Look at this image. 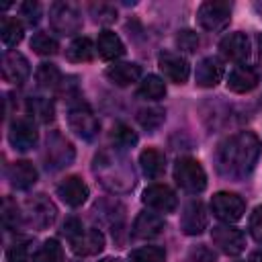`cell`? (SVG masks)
I'll return each instance as SVG.
<instances>
[{"label":"cell","mask_w":262,"mask_h":262,"mask_svg":"<svg viewBox=\"0 0 262 262\" xmlns=\"http://www.w3.org/2000/svg\"><path fill=\"white\" fill-rule=\"evenodd\" d=\"M209 225V213H207V207L201 203V201H190L184 211H182V217H180V229L186 233V235H199L207 229Z\"/></svg>","instance_id":"4fadbf2b"},{"label":"cell","mask_w":262,"mask_h":262,"mask_svg":"<svg viewBox=\"0 0 262 262\" xmlns=\"http://www.w3.org/2000/svg\"><path fill=\"white\" fill-rule=\"evenodd\" d=\"M31 258V244L16 242L6 250V262H29Z\"/></svg>","instance_id":"d590c367"},{"label":"cell","mask_w":262,"mask_h":262,"mask_svg":"<svg viewBox=\"0 0 262 262\" xmlns=\"http://www.w3.org/2000/svg\"><path fill=\"white\" fill-rule=\"evenodd\" d=\"M199 43H201V41H199V35H196L194 31L184 29V31H180V33L176 35V45H178V49H180V51L192 53V51H196Z\"/></svg>","instance_id":"8d00e7d4"},{"label":"cell","mask_w":262,"mask_h":262,"mask_svg":"<svg viewBox=\"0 0 262 262\" xmlns=\"http://www.w3.org/2000/svg\"><path fill=\"white\" fill-rule=\"evenodd\" d=\"M223 74H225L223 61L219 57L211 55V57H205V59L199 61L196 72H194V82L201 88H213V86H217L221 82Z\"/></svg>","instance_id":"9a60e30c"},{"label":"cell","mask_w":262,"mask_h":262,"mask_svg":"<svg viewBox=\"0 0 262 262\" xmlns=\"http://www.w3.org/2000/svg\"><path fill=\"white\" fill-rule=\"evenodd\" d=\"M260 154H262V145L258 135L252 131H239L221 143L217 156L219 170L225 176L244 178L256 168Z\"/></svg>","instance_id":"6da1fadb"},{"label":"cell","mask_w":262,"mask_h":262,"mask_svg":"<svg viewBox=\"0 0 262 262\" xmlns=\"http://www.w3.org/2000/svg\"><path fill=\"white\" fill-rule=\"evenodd\" d=\"M63 260V250L57 239H45L39 250L33 254V262H61Z\"/></svg>","instance_id":"f546056e"},{"label":"cell","mask_w":262,"mask_h":262,"mask_svg":"<svg viewBox=\"0 0 262 262\" xmlns=\"http://www.w3.org/2000/svg\"><path fill=\"white\" fill-rule=\"evenodd\" d=\"M27 108H29V113H31L39 123H49V121H53L55 108H53V102H51L49 98L33 96V98H29Z\"/></svg>","instance_id":"83f0119b"},{"label":"cell","mask_w":262,"mask_h":262,"mask_svg":"<svg viewBox=\"0 0 262 262\" xmlns=\"http://www.w3.org/2000/svg\"><path fill=\"white\" fill-rule=\"evenodd\" d=\"M166 252L160 246H143L129 254V262H164Z\"/></svg>","instance_id":"4dcf8cb0"},{"label":"cell","mask_w":262,"mask_h":262,"mask_svg":"<svg viewBox=\"0 0 262 262\" xmlns=\"http://www.w3.org/2000/svg\"><path fill=\"white\" fill-rule=\"evenodd\" d=\"M164 227H166L164 217H160L158 213L143 211V213H139V215L135 217L131 231H133V235L139 237V239H151V237L160 235V233L164 231Z\"/></svg>","instance_id":"d6986e66"},{"label":"cell","mask_w":262,"mask_h":262,"mask_svg":"<svg viewBox=\"0 0 262 262\" xmlns=\"http://www.w3.org/2000/svg\"><path fill=\"white\" fill-rule=\"evenodd\" d=\"M74 145L57 131H53L49 137H47V151H45V158H47V166L51 168H63V166H70L72 160H74Z\"/></svg>","instance_id":"8fae6325"},{"label":"cell","mask_w":262,"mask_h":262,"mask_svg":"<svg viewBox=\"0 0 262 262\" xmlns=\"http://www.w3.org/2000/svg\"><path fill=\"white\" fill-rule=\"evenodd\" d=\"M39 139V131L35 127V123L27 117H20V119H14L10 123V129H8V141L14 149L18 151H29L35 147Z\"/></svg>","instance_id":"9c48e42d"},{"label":"cell","mask_w":262,"mask_h":262,"mask_svg":"<svg viewBox=\"0 0 262 262\" xmlns=\"http://www.w3.org/2000/svg\"><path fill=\"white\" fill-rule=\"evenodd\" d=\"M137 94L141 98H145V100H160L166 94V84H164V80L160 76L149 74V76H145L141 80V84L137 88Z\"/></svg>","instance_id":"4316f807"},{"label":"cell","mask_w":262,"mask_h":262,"mask_svg":"<svg viewBox=\"0 0 262 262\" xmlns=\"http://www.w3.org/2000/svg\"><path fill=\"white\" fill-rule=\"evenodd\" d=\"M254 10L258 12V16L262 18V2H254Z\"/></svg>","instance_id":"ee69618b"},{"label":"cell","mask_w":262,"mask_h":262,"mask_svg":"<svg viewBox=\"0 0 262 262\" xmlns=\"http://www.w3.org/2000/svg\"><path fill=\"white\" fill-rule=\"evenodd\" d=\"M139 164L147 178H160L166 170V156L156 147H145L139 154Z\"/></svg>","instance_id":"cb8c5ba5"},{"label":"cell","mask_w":262,"mask_h":262,"mask_svg":"<svg viewBox=\"0 0 262 262\" xmlns=\"http://www.w3.org/2000/svg\"><path fill=\"white\" fill-rule=\"evenodd\" d=\"M6 176H8V182L12 188L27 190L37 182V168L27 160H18L8 168Z\"/></svg>","instance_id":"44dd1931"},{"label":"cell","mask_w":262,"mask_h":262,"mask_svg":"<svg viewBox=\"0 0 262 262\" xmlns=\"http://www.w3.org/2000/svg\"><path fill=\"white\" fill-rule=\"evenodd\" d=\"M196 20L205 31H223L231 20V2L207 0L196 10Z\"/></svg>","instance_id":"277c9868"},{"label":"cell","mask_w":262,"mask_h":262,"mask_svg":"<svg viewBox=\"0 0 262 262\" xmlns=\"http://www.w3.org/2000/svg\"><path fill=\"white\" fill-rule=\"evenodd\" d=\"M96 51L102 59H119L125 53V45L121 37L113 31H102L96 39Z\"/></svg>","instance_id":"603a6c76"},{"label":"cell","mask_w":262,"mask_h":262,"mask_svg":"<svg viewBox=\"0 0 262 262\" xmlns=\"http://www.w3.org/2000/svg\"><path fill=\"white\" fill-rule=\"evenodd\" d=\"M158 66H160L164 78H168L174 84H184L190 76V66H188L186 57L180 53H174V51H162L158 55Z\"/></svg>","instance_id":"30bf717a"},{"label":"cell","mask_w":262,"mask_h":262,"mask_svg":"<svg viewBox=\"0 0 262 262\" xmlns=\"http://www.w3.org/2000/svg\"><path fill=\"white\" fill-rule=\"evenodd\" d=\"M18 10H20V14L25 16V20H27L29 25H35V23L39 20V16H41V6H39L37 2H33V0L23 2V4L18 6Z\"/></svg>","instance_id":"ab89813d"},{"label":"cell","mask_w":262,"mask_h":262,"mask_svg":"<svg viewBox=\"0 0 262 262\" xmlns=\"http://www.w3.org/2000/svg\"><path fill=\"white\" fill-rule=\"evenodd\" d=\"M258 45H260V57H262V35L258 37Z\"/></svg>","instance_id":"bcb514c9"},{"label":"cell","mask_w":262,"mask_h":262,"mask_svg":"<svg viewBox=\"0 0 262 262\" xmlns=\"http://www.w3.org/2000/svg\"><path fill=\"white\" fill-rule=\"evenodd\" d=\"M219 49L223 57L231 61H244L250 55V39L246 33H229L219 41Z\"/></svg>","instance_id":"ac0fdd59"},{"label":"cell","mask_w":262,"mask_h":262,"mask_svg":"<svg viewBox=\"0 0 262 262\" xmlns=\"http://www.w3.org/2000/svg\"><path fill=\"white\" fill-rule=\"evenodd\" d=\"M188 260H190V262H215L217 256H215V252H213L211 248H207V246L201 244V246H196V248L190 250Z\"/></svg>","instance_id":"60d3db41"},{"label":"cell","mask_w":262,"mask_h":262,"mask_svg":"<svg viewBox=\"0 0 262 262\" xmlns=\"http://www.w3.org/2000/svg\"><path fill=\"white\" fill-rule=\"evenodd\" d=\"M0 37H2V43L6 47H14L23 41L25 37V27L18 18H12V16H2V23H0Z\"/></svg>","instance_id":"484cf974"},{"label":"cell","mask_w":262,"mask_h":262,"mask_svg":"<svg viewBox=\"0 0 262 262\" xmlns=\"http://www.w3.org/2000/svg\"><path fill=\"white\" fill-rule=\"evenodd\" d=\"M248 231L250 235L262 244V205H258L252 213H250V219H248Z\"/></svg>","instance_id":"f35d334b"},{"label":"cell","mask_w":262,"mask_h":262,"mask_svg":"<svg viewBox=\"0 0 262 262\" xmlns=\"http://www.w3.org/2000/svg\"><path fill=\"white\" fill-rule=\"evenodd\" d=\"M31 47L39 55H55L57 53V41L47 33H35L31 39Z\"/></svg>","instance_id":"836d02e7"},{"label":"cell","mask_w":262,"mask_h":262,"mask_svg":"<svg viewBox=\"0 0 262 262\" xmlns=\"http://www.w3.org/2000/svg\"><path fill=\"white\" fill-rule=\"evenodd\" d=\"M211 239L213 244L227 256H237L244 252L246 248V235L237 229V227H231L229 223L227 225H217L211 229Z\"/></svg>","instance_id":"52a82bcc"},{"label":"cell","mask_w":262,"mask_h":262,"mask_svg":"<svg viewBox=\"0 0 262 262\" xmlns=\"http://www.w3.org/2000/svg\"><path fill=\"white\" fill-rule=\"evenodd\" d=\"M20 217H23V225L45 229L55 221L57 209L45 194H35L20 205Z\"/></svg>","instance_id":"7a4b0ae2"},{"label":"cell","mask_w":262,"mask_h":262,"mask_svg":"<svg viewBox=\"0 0 262 262\" xmlns=\"http://www.w3.org/2000/svg\"><path fill=\"white\" fill-rule=\"evenodd\" d=\"M174 180L182 190L192 192V194L205 190V186H207V174H205L201 162L194 160V158H188V156L176 160V164H174Z\"/></svg>","instance_id":"3957f363"},{"label":"cell","mask_w":262,"mask_h":262,"mask_svg":"<svg viewBox=\"0 0 262 262\" xmlns=\"http://www.w3.org/2000/svg\"><path fill=\"white\" fill-rule=\"evenodd\" d=\"M90 12L94 14V20L102 23V25H111V23L117 20V10L113 6H108V4H92Z\"/></svg>","instance_id":"74e56055"},{"label":"cell","mask_w":262,"mask_h":262,"mask_svg":"<svg viewBox=\"0 0 262 262\" xmlns=\"http://www.w3.org/2000/svg\"><path fill=\"white\" fill-rule=\"evenodd\" d=\"M2 221L8 229H16L18 225H23V217H20V205H16L14 201L6 199L2 205Z\"/></svg>","instance_id":"e575fe53"},{"label":"cell","mask_w":262,"mask_h":262,"mask_svg":"<svg viewBox=\"0 0 262 262\" xmlns=\"http://www.w3.org/2000/svg\"><path fill=\"white\" fill-rule=\"evenodd\" d=\"M57 196L70 207H80L88 199V186L80 176H66L57 184Z\"/></svg>","instance_id":"2e32d148"},{"label":"cell","mask_w":262,"mask_h":262,"mask_svg":"<svg viewBox=\"0 0 262 262\" xmlns=\"http://www.w3.org/2000/svg\"><path fill=\"white\" fill-rule=\"evenodd\" d=\"M250 262H262V250H256V252L250 256Z\"/></svg>","instance_id":"7bdbcfd3"},{"label":"cell","mask_w":262,"mask_h":262,"mask_svg":"<svg viewBox=\"0 0 262 262\" xmlns=\"http://www.w3.org/2000/svg\"><path fill=\"white\" fill-rule=\"evenodd\" d=\"M258 86V72L246 63L235 66L227 76V88L237 94H246Z\"/></svg>","instance_id":"ffe728a7"},{"label":"cell","mask_w":262,"mask_h":262,"mask_svg":"<svg viewBox=\"0 0 262 262\" xmlns=\"http://www.w3.org/2000/svg\"><path fill=\"white\" fill-rule=\"evenodd\" d=\"M100 262H121V260L119 258H102Z\"/></svg>","instance_id":"f6af8a7d"},{"label":"cell","mask_w":262,"mask_h":262,"mask_svg":"<svg viewBox=\"0 0 262 262\" xmlns=\"http://www.w3.org/2000/svg\"><path fill=\"white\" fill-rule=\"evenodd\" d=\"M94 51H96V45L88 37H78L68 45L66 57L74 63H82V61H90L94 57Z\"/></svg>","instance_id":"d4e9b609"},{"label":"cell","mask_w":262,"mask_h":262,"mask_svg":"<svg viewBox=\"0 0 262 262\" xmlns=\"http://www.w3.org/2000/svg\"><path fill=\"white\" fill-rule=\"evenodd\" d=\"M31 74V66L27 61V57L18 51H6L2 57V76L6 82L20 86L23 82H27Z\"/></svg>","instance_id":"5bb4252c"},{"label":"cell","mask_w":262,"mask_h":262,"mask_svg":"<svg viewBox=\"0 0 262 262\" xmlns=\"http://www.w3.org/2000/svg\"><path fill=\"white\" fill-rule=\"evenodd\" d=\"M164 117H166V113L160 106H145V108L137 111V121L145 129H158L164 123Z\"/></svg>","instance_id":"1f68e13d"},{"label":"cell","mask_w":262,"mask_h":262,"mask_svg":"<svg viewBox=\"0 0 262 262\" xmlns=\"http://www.w3.org/2000/svg\"><path fill=\"white\" fill-rule=\"evenodd\" d=\"M211 211H213V215L217 219H221L225 223H235V221H239L244 217L246 203H244V199L239 194L221 190V192L213 194V199H211Z\"/></svg>","instance_id":"8992f818"},{"label":"cell","mask_w":262,"mask_h":262,"mask_svg":"<svg viewBox=\"0 0 262 262\" xmlns=\"http://www.w3.org/2000/svg\"><path fill=\"white\" fill-rule=\"evenodd\" d=\"M63 235L68 237V239H72V237H76L78 233H82L84 231V227H82V223L76 219V217H68L66 221H63Z\"/></svg>","instance_id":"b9f144b4"},{"label":"cell","mask_w":262,"mask_h":262,"mask_svg":"<svg viewBox=\"0 0 262 262\" xmlns=\"http://www.w3.org/2000/svg\"><path fill=\"white\" fill-rule=\"evenodd\" d=\"M111 139L115 141V145L117 147H133L135 143H137V133L129 127V125H125V123H119V125H115L113 127V131H111Z\"/></svg>","instance_id":"d6a6232c"},{"label":"cell","mask_w":262,"mask_h":262,"mask_svg":"<svg viewBox=\"0 0 262 262\" xmlns=\"http://www.w3.org/2000/svg\"><path fill=\"white\" fill-rule=\"evenodd\" d=\"M49 23L59 35H76L82 29V16L70 2H53L49 8Z\"/></svg>","instance_id":"5b68a950"},{"label":"cell","mask_w":262,"mask_h":262,"mask_svg":"<svg viewBox=\"0 0 262 262\" xmlns=\"http://www.w3.org/2000/svg\"><path fill=\"white\" fill-rule=\"evenodd\" d=\"M68 242L76 256H94L104 248V235L98 229H84L82 233H78Z\"/></svg>","instance_id":"e0dca14e"},{"label":"cell","mask_w":262,"mask_h":262,"mask_svg":"<svg viewBox=\"0 0 262 262\" xmlns=\"http://www.w3.org/2000/svg\"><path fill=\"white\" fill-rule=\"evenodd\" d=\"M104 76L117 84V86H129L133 82H137L141 78V68L137 63H129V61H121V63H113L106 68Z\"/></svg>","instance_id":"7402d4cb"},{"label":"cell","mask_w":262,"mask_h":262,"mask_svg":"<svg viewBox=\"0 0 262 262\" xmlns=\"http://www.w3.org/2000/svg\"><path fill=\"white\" fill-rule=\"evenodd\" d=\"M68 125L82 139H92L98 133V129H100L98 119L94 117V113L86 104H78V106H72L70 108V113H68Z\"/></svg>","instance_id":"ba28073f"},{"label":"cell","mask_w":262,"mask_h":262,"mask_svg":"<svg viewBox=\"0 0 262 262\" xmlns=\"http://www.w3.org/2000/svg\"><path fill=\"white\" fill-rule=\"evenodd\" d=\"M141 201H143V205H147L149 209L160 211V213H172L178 205L176 192L168 184H149L143 190Z\"/></svg>","instance_id":"7c38bea8"},{"label":"cell","mask_w":262,"mask_h":262,"mask_svg":"<svg viewBox=\"0 0 262 262\" xmlns=\"http://www.w3.org/2000/svg\"><path fill=\"white\" fill-rule=\"evenodd\" d=\"M35 78L43 88H59L61 82H63L61 72L53 63H39V68L35 72Z\"/></svg>","instance_id":"f1b7e54d"}]
</instances>
